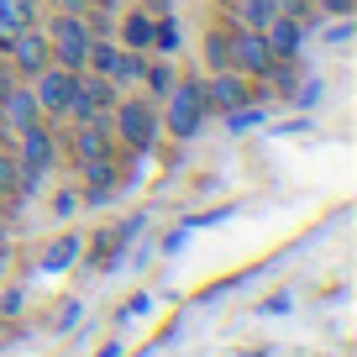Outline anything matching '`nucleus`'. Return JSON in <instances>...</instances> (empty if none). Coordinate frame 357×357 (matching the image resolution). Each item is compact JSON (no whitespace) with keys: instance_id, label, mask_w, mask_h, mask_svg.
<instances>
[{"instance_id":"nucleus-2","label":"nucleus","mask_w":357,"mask_h":357,"mask_svg":"<svg viewBox=\"0 0 357 357\" xmlns=\"http://www.w3.org/2000/svg\"><path fill=\"white\" fill-rule=\"evenodd\" d=\"M22 142H16V168H22V195H32L37 190V174L43 168H53V158H58V137L47 132L43 121H32V126H22Z\"/></svg>"},{"instance_id":"nucleus-12","label":"nucleus","mask_w":357,"mask_h":357,"mask_svg":"<svg viewBox=\"0 0 357 357\" xmlns=\"http://www.w3.org/2000/svg\"><path fill=\"white\" fill-rule=\"evenodd\" d=\"M111 126H95V121H79V132H74V153H79V163H100V158H111Z\"/></svg>"},{"instance_id":"nucleus-17","label":"nucleus","mask_w":357,"mask_h":357,"mask_svg":"<svg viewBox=\"0 0 357 357\" xmlns=\"http://www.w3.org/2000/svg\"><path fill=\"white\" fill-rule=\"evenodd\" d=\"M142 53H137V47H121V53H116V68H111V84H132V79H142Z\"/></svg>"},{"instance_id":"nucleus-23","label":"nucleus","mask_w":357,"mask_h":357,"mask_svg":"<svg viewBox=\"0 0 357 357\" xmlns=\"http://www.w3.org/2000/svg\"><path fill=\"white\" fill-rule=\"evenodd\" d=\"M315 100H321V79H310V84L300 89V105H315Z\"/></svg>"},{"instance_id":"nucleus-15","label":"nucleus","mask_w":357,"mask_h":357,"mask_svg":"<svg viewBox=\"0 0 357 357\" xmlns=\"http://www.w3.org/2000/svg\"><path fill=\"white\" fill-rule=\"evenodd\" d=\"M236 16H242L247 32H263V26L279 16V0H236Z\"/></svg>"},{"instance_id":"nucleus-6","label":"nucleus","mask_w":357,"mask_h":357,"mask_svg":"<svg viewBox=\"0 0 357 357\" xmlns=\"http://www.w3.org/2000/svg\"><path fill=\"white\" fill-rule=\"evenodd\" d=\"M6 58H11L16 79H32L43 74L47 63H53V47H47V32H37V26H22V32L6 43Z\"/></svg>"},{"instance_id":"nucleus-27","label":"nucleus","mask_w":357,"mask_h":357,"mask_svg":"<svg viewBox=\"0 0 357 357\" xmlns=\"http://www.w3.org/2000/svg\"><path fill=\"white\" fill-rule=\"evenodd\" d=\"M6 137H11V126H6V116H0V142H6Z\"/></svg>"},{"instance_id":"nucleus-1","label":"nucleus","mask_w":357,"mask_h":357,"mask_svg":"<svg viewBox=\"0 0 357 357\" xmlns=\"http://www.w3.org/2000/svg\"><path fill=\"white\" fill-rule=\"evenodd\" d=\"M205 111H211V100H205V84H174L163 95V126L178 137V142H190L195 132H200Z\"/></svg>"},{"instance_id":"nucleus-19","label":"nucleus","mask_w":357,"mask_h":357,"mask_svg":"<svg viewBox=\"0 0 357 357\" xmlns=\"http://www.w3.org/2000/svg\"><path fill=\"white\" fill-rule=\"evenodd\" d=\"M22 190V168H16V153L0 147V195H16Z\"/></svg>"},{"instance_id":"nucleus-3","label":"nucleus","mask_w":357,"mask_h":357,"mask_svg":"<svg viewBox=\"0 0 357 357\" xmlns=\"http://www.w3.org/2000/svg\"><path fill=\"white\" fill-rule=\"evenodd\" d=\"M111 132L121 137L132 153H147L153 137H158V111L147 100H116L111 105Z\"/></svg>"},{"instance_id":"nucleus-14","label":"nucleus","mask_w":357,"mask_h":357,"mask_svg":"<svg viewBox=\"0 0 357 357\" xmlns=\"http://www.w3.org/2000/svg\"><path fill=\"white\" fill-rule=\"evenodd\" d=\"M121 37H126V47H137V53H147V47L158 43V22H153V16H147V11H132V16H126V22H121Z\"/></svg>"},{"instance_id":"nucleus-20","label":"nucleus","mask_w":357,"mask_h":357,"mask_svg":"<svg viewBox=\"0 0 357 357\" xmlns=\"http://www.w3.org/2000/svg\"><path fill=\"white\" fill-rule=\"evenodd\" d=\"M142 79H147L153 95H168V89H174V74H168V68H142Z\"/></svg>"},{"instance_id":"nucleus-9","label":"nucleus","mask_w":357,"mask_h":357,"mask_svg":"<svg viewBox=\"0 0 357 357\" xmlns=\"http://www.w3.org/2000/svg\"><path fill=\"white\" fill-rule=\"evenodd\" d=\"M0 116H6V126H11V132H22V126L43 121V111H37V95H32L26 84H16L11 95H0Z\"/></svg>"},{"instance_id":"nucleus-16","label":"nucleus","mask_w":357,"mask_h":357,"mask_svg":"<svg viewBox=\"0 0 357 357\" xmlns=\"http://www.w3.org/2000/svg\"><path fill=\"white\" fill-rule=\"evenodd\" d=\"M74 257H79V236H58V242L43 252V268H47V273H63Z\"/></svg>"},{"instance_id":"nucleus-5","label":"nucleus","mask_w":357,"mask_h":357,"mask_svg":"<svg viewBox=\"0 0 357 357\" xmlns=\"http://www.w3.org/2000/svg\"><path fill=\"white\" fill-rule=\"evenodd\" d=\"M47 47L63 68H84V53H89V26L79 22V11H58L53 32H47Z\"/></svg>"},{"instance_id":"nucleus-8","label":"nucleus","mask_w":357,"mask_h":357,"mask_svg":"<svg viewBox=\"0 0 357 357\" xmlns=\"http://www.w3.org/2000/svg\"><path fill=\"white\" fill-rule=\"evenodd\" d=\"M205 100L221 105V111H242V105L252 100V89H247V74H236V68H215V79L205 84Z\"/></svg>"},{"instance_id":"nucleus-25","label":"nucleus","mask_w":357,"mask_h":357,"mask_svg":"<svg viewBox=\"0 0 357 357\" xmlns=\"http://www.w3.org/2000/svg\"><path fill=\"white\" fill-rule=\"evenodd\" d=\"M89 0H58V11H84Z\"/></svg>"},{"instance_id":"nucleus-7","label":"nucleus","mask_w":357,"mask_h":357,"mask_svg":"<svg viewBox=\"0 0 357 357\" xmlns=\"http://www.w3.org/2000/svg\"><path fill=\"white\" fill-rule=\"evenodd\" d=\"M231 68H236V74H247V79H263L268 68H273V47H268V37L242 26V32L231 37Z\"/></svg>"},{"instance_id":"nucleus-11","label":"nucleus","mask_w":357,"mask_h":357,"mask_svg":"<svg viewBox=\"0 0 357 357\" xmlns=\"http://www.w3.org/2000/svg\"><path fill=\"white\" fill-rule=\"evenodd\" d=\"M22 26H37V0H0V53Z\"/></svg>"},{"instance_id":"nucleus-22","label":"nucleus","mask_w":357,"mask_h":357,"mask_svg":"<svg viewBox=\"0 0 357 357\" xmlns=\"http://www.w3.org/2000/svg\"><path fill=\"white\" fill-rule=\"evenodd\" d=\"M315 6H321V11H331V16H347L357 0H315Z\"/></svg>"},{"instance_id":"nucleus-26","label":"nucleus","mask_w":357,"mask_h":357,"mask_svg":"<svg viewBox=\"0 0 357 357\" xmlns=\"http://www.w3.org/2000/svg\"><path fill=\"white\" fill-rule=\"evenodd\" d=\"M116 352H121V347H116V342H105V347H100L95 357H116Z\"/></svg>"},{"instance_id":"nucleus-21","label":"nucleus","mask_w":357,"mask_h":357,"mask_svg":"<svg viewBox=\"0 0 357 357\" xmlns=\"http://www.w3.org/2000/svg\"><path fill=\"white\" fill-rule=\"evenodd\" d=\"M16 89V68H11V58H0V95H11Z\"/></svg>"},{"instance_id":"nucleus-10","label":"nucleus","mask_w":357,"mask_h":357,"mask_svg":"<svg viewBox=\"0 0 357 357\" xmlns=\"http://www.w3.org/2000/svg\"><path fill=\"white\" fill-rule=\"evenodd\" d=\"M84 174H89V190L79 195L84 205H105V200L116 195V184H121V174H116L111 158H100V163H84Z\"/></svg>"},{"instance_id":"nucleus-18","label":"nucleus","mask_w":357,"mask_h":357,"mask_svg":"<svg viewBox=\"0 0 357 357\" xmlns=\"http://www.w3.org/2000/svg\"><path fill=\"white\" fill-rule=\"evenodd\" d=\"M205 63H211V68H231V37H226V32L205 37Z\"/></svg>"},{"instance_id":"nucleus-24","label":"nucleus","mask_w":357,"mask_h":357,"mask_svg":"<svg viewBox=\"0 0 357 357\" xmlns=\"http://www.w3.org/2000/svg\"><path fill=\"white\" fill-rule=\"evenodd\" d=\"M74 205H79V195H58V200H53V211H58V215H68Z\"/></svg>"},{"instance_id":"nucleus-13","label":"nucleus","mask_w":357,"mask_h":357,"mask_svg":"<svg viewBox=\"0 0 357 357\" xmlns=\"http://www.w3.org/2000/svg\"><path fill=\"white\" fill-rule=\"evenodd\" d=\"M263 37H268V47H273V58H294V53H300V22L284 16V11L263 26Z\"/></svg>"},{"instance_id":"nucleus-4","label":"nucleus","mask_w":357,"mask_h":357,"mask_svg":"<svg viewBox=\"0 0 357 357\" xmlns=\"http://www.w3.org/2000/svg\"><path fill=\"white\" fill-rule=\"evenodd\" d=\"M74 89H79V68L47 63L43 74H32V95H37V111H43V116H68Z\"/></svg>"}]
</instances>
